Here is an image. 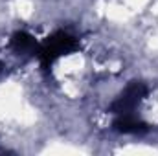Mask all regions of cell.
Returning <instances> with one entry per match:
<instances>
[{
  "mask_svg": "<svg viewBox=\"0 0 158 156\" xmlns=\"http://www.w3.org/2000/svg\"><path fill=\"white\" fill-rule=\"evenodd\" d=\"M74 48H76V40H74V37H70L68 33L59 31V33L52 35L50 39L42 44V48H40V51H39L42 66H50L57 57L72 51Z\"/></svg>",
  "mask_w": 158,
  "mask_h": 156,
  "instance_id": "cell-1",
  "label": "cell"
},
{
  "mask_svg": "<svg viewBox=\"0 0 158 156\" xmlns=\"http://www.w3.org/2000/svg\"><path fill=\"white\" fill-rule=\"evenodd\" d=\"M145 92H147V90H145V86H143L142 83H131V84L123 90V94L112 103V107H110L112 112H116V114L132 112L134 107L143 99Z\"/></svg>",
  "mask_w": 158,
  "mask_h": 156,
  "instance_id": "cell-2",
  "label": "cell"
},
{
  "mask_svg": "<svg viewBox=\"0 0 158 156\" xmlns=\"http://www.w3.org/2000/svg\"><path fill=\"white\" fill-rule=\"evenodd\" d=\"M114 129L123 134H140L147 130V125L138 117H134L131 112H127V114H118V117L114 119Z\"/></svg>",
  "mask_w": 158,
  "mask_h": 156,
  "instance_id": "cell-3",
  "label": "cell"
},
{
  "mask_svg": "<svg viewBox=\"0 0 158 156\" xmlns=\"http://www.w3.org/2000/svg\"><path fill=\"white\" fill-rule=\"evenodd\" d=\"M11 46L17 51H31L35 48V39L26 31H17L11 39Z\"/></svg>",
  "mask_w": 158,
  "mask_h": 156,
  "instance_id": "cell-4",
  "label": "cell"
}]
</instances>
